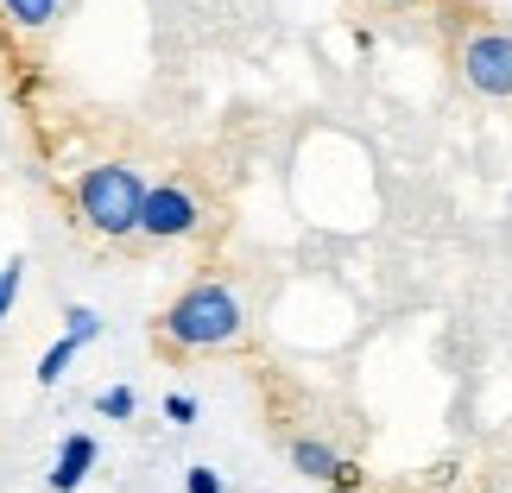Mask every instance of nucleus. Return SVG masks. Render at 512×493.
I'll return each mask as SVG.
<instances>
[{
	"instance_id": "f257e3e1",
	"label": "nucleus",
	"mask_w": 512,
	"mask_h": 493,
	"mask_svg": "<svg viewBox=\"0 0 512 493\" xmlns=\"http://www.w3.org/2000/svg\"><path fill=\"white\" fill-rule=\"evenodd\" d=\"M159 342L171 354H215V348H234L241 342V304H234L228 285H190L165 317H159Z\"/></svg>"
},
{
	"instance_id": "f03ea898",
	"label": "nucleus",
	"mask_w": 512,
	"mask_h": 493,
	"mask_svg": "<svg viewBox=\"0 0 512 493\" xmlns=\"http://www.w3.org/2000/svg\"><path fill=\"white\" fill-rule=\"evenodd\" d=\"M146 177L133 165H89L76 177V215L95 228V234H140V209H146Z\"/></svg>"
},
{
	"instance_id": "7ed1b4c3",
	"label": "nucleus",
	"mask_w": 512,
	"mask_h": 493,
	"mask_svg": "<svg viewBox=\"0 0 512 493\" xmlns=\"http://www.w3.org/2000/svg\"><path fill=\"white\" fill-rule=\"evenodd\" d=\"M456 70L475 95H512V32L506 26H462L456 32Z\"/></svg>"
},
{
	"instance_id": "20e7f679",
	"label": "nucleus",
	"mask_w": 512,
	"mask_h": 493,
	"mask_svg": "<svg viewBox=\"0 0 512 493\" xmlns=\"http://www.w3.org/2000/svg\"><path fill=\"white\" fill-rule=\"evenodd\" d=\"M196 228V196L184 184H152L146 209H140V234L146 241H184Z\"/></svg>"
},
{
	"instance_id": "39448f33",
	"label": "nucleus",
	"mask_w": 512,
	"mask_h": 493,
	"mask_svg": "<svg viewBox=\"0 0 512 493\" xmlns=\"http://www.w3.org/2000/svg\"><path fill=\"white\" fill-rule=\"evenodd\" d=\"M89 468H95V437H70L64 449H57V468H51V487L57 493H76L89 481Z\"/></svg>"
},
{
	"instance_id": "423d86ee",
	"label": "nucleus",
	"mask_w": 512,
	"mask_h": 493,
	"mask_svg": "<svg viewBox=\"0 0 512 493\" xmlns=\"http://www.w3.org/2000/svg\"><path fill=\"white\" fill-rule=\"evenodd\" d=\"M291 462H298V475H310V481H336V468H342V456L329 443H317V437L291 443Z\"/></svg>"
},
{
	"instance_id": "0eeeda50",
	"label": "nucleus",
	"mask_w": 512,
	"mask_h": 493,
	"mask_svg": "<svg viewBox=\"0 0 512 493\" xmlns=\"http://www.w3.org/2000/svg\"><path fill=\"white\" fill-rule=\"evenodd\" d=\"M57 7H64V0H0V13H7L19 32H45L57 19Z\"/></svg>"
},
{
	"instance_id": "6e6552de",
	"label": "nucleus",
	"mask_w": 512,
	"mask_h": 493,
	"mask_svg": "<svg viewBox=\"0 0 512 493\" xmlns=\"http://www.w3.org/2000/svg\"><path fill=\"white\" fill-rule=\"evenodd\" d=\"M70 361H76V342H70V335H57V342L45 348V361H38V373H32V380H38V386H57Z\"/></svg>"
},
{
	"instance_id": "1a4fd4ad",
	"label": "nucleus",
	"mask_w": 512,
	"mask_h": 493,
	"mask_svg": "<svg viewBox=\"0 0 512 493\" xmlns=\"http://www.w3.org/2000/svg\"><path fill=\"white\" fill-rule=\"evenodd\" d=\"M19 285H26V260L13 253V260L0 266V323H7V310H13V298H19Z\"/></svg>"
},
{
	"instance_id": "9d476101",
	"label": "nucleus",
	"mask_w": 512,
	"mask_h": 493,
	"mask_svg": "<svg viewBox=\"0 0 512 493\" xmlns=\"http://www.w3.org/2000/svg\"><path fill=\"white\" fill-rule=\"evenodd\" d=\"M95 411H102V418H133V392L127 386H108V392H95Z\"/></svg>"
},
{
	"instance_id": "9b49d317",
	"label": "nucleus",
	"mask_w": 512,
	"mask_h": 493,
	"mask_svg": "<svg viewBox=\"0 0 512 493\" xmlns=\"http://www.w3.org/2000/svg\"><path fill=\"white\" fill-rule=\"evenodd\" d=\"M64 335H70L76 348H83V342H95V335H102V317H95V310H83V304H76V310H70V329H64Z\"/></svg>"
},
{
	"instance_id": "f8f14e48",
	"label": "nucleus",
	"mask_w": 512,
	"mask_h": 493,
	"mask_svg": "<svg viewBox=\"0 0 512 493\" xmlns=\"http://www.w3.org/2000/svg\"><path fill=\"white\" fill-rule=\"evenodd\" d=\"M165 418H171V424H190V418H196V399H184V392H177V399H165Z\"/></svg>"
},
{
	"instance_id": "ddd939ff",
	"label": "nucleus",
	"mask_w": 512,
	"mask_h": 493,
	"mask_svg": "<svg viewBox=\"0 0 512 493\" xmlns=\"http://www.w3.org/2000/svg\"><path fill=\"white\" fill-rule=\"evenodd\" d=\"M190 493H222V475L215 468H190Z\"/></svg>"
},
{
	"instance_id": "4468645a",
	"label": "nucleus",
	"mask_w": 512,
	"mask_h": 493,
	"mask_svg": "<svg viewBox=\"0 0 512 493\" xmlns=\"http://www.w3.org/2000/svg\"><path fill=\"white\" fill-rule=\"evenodd\" d=\"M329 487H342V493H348V487H361V468H354V462H342V468H336V481H329Z\"/></svg>"
}]
</instances>
